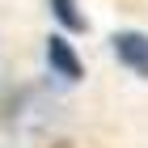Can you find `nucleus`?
I'll use <instances>...</instances> for the list:
<instances>
[{
  "instance_id": "obj_1",
  "label": "nucleus",
  "mask_w": 148,
  "mask_h": 148,
  "mask_svg": "<svg viewBox=\"0 0 148 148\" xmlns=\"http://www.w3.org/2000/svg\"><path fill=\"white\" fill-rule=\"evenodd\" d=\"M110 51L127 72H136L140 80H148V34L144 30H119L110 38Z\"/></svg>"
},
{
  "instance_id": "obj_2",
  "label": "nucleus",
  "mask_w": 148,
  "mask_h": 148,
  "mask_svg": "<svg viewBox=\"0 0 148 148\" xmlns=\"http://www.w3.org/2000/svg\"><path fill=\"white\" fill-rule=\"evenodd\" d=\"M47 64H51V72H55V76H64V80H68V85L85 76V68H80V55L72 51V42H68L64 34H51V38H47Z\"/></svg>"
},
{
  "instance_id": "obj_3",
  "label": "nucleus",
  "mask_w": 148,
  "mask_h": 148,
  "mask_svg": "<svg viewBox=\"0 0 148 148\" xmlns=\"http://www.w3.org/2000/svg\"><path fill=\"white\" fill-rule=\"evenodd\" d=\"M51 17H55L68 34H85V30H89L85 13H76V0H51Z\"/></svg>"
}]
</instances>
